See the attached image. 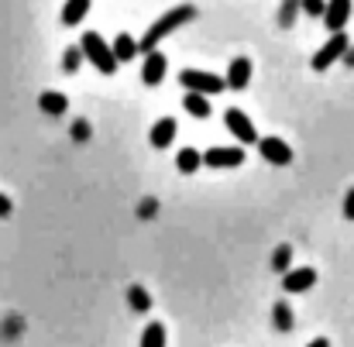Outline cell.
<instances>
[{"label": "cell", "instance_id": "obj_1", "mask_svg": "<svg viewBox=\"0 0 354 347\" xmlns=\"http://www.w3.org/2000/svg\"><path fill=\"white\" fill-rule=\"evenodd\" d=\"M193 17H196V7H193V3L172 7L169 14H162V17H158V21H155V24H151V28L145 31V38L138 41V48H141V52H151V48H158V41H162V38H169V35H172L176 28L189 24Z\"/></svg>", "mask_w": 354, "mask_h": 347}, {"label": "cell", "instance_id": "obj_2", "mask_svg": "<svg viewBox=\"0 0 354 347\" xmlns=\"http://www.w3.org/2000/svg\"><path fill=\"white\" fill-rule=\"evenodd\" d=\"M80 48H83V55H86V62H93L104 76H114L118 73V55H114V48L97 35V31H86L83 35V41H80Z\"/></svg>", "mask_w": 354, "mask_h": 347}, {"label": "cell", "instance_id": "obj_3", "mask_svg": "<svg viewBox=\"0 0 354 347\" xmlns=\"http://www.w3.org/2000/svg\"><path fill=\"white\" fill-rule=\"evenodd\" d=\"M179 83H183V90H196V93H207V97H217V93L227 90L224 76H214L207 69H183Z\"/></svg>", "mask_w": 354, "mask_h": 347}, {"label": "cell", "instance_id": "obj_4", "mask_svg": "<svg viewBox=\"0 0 354 347\" xmlns=\"http://www.w3.org/2000/svg\"><path fill=\"white\" fill-rule=\"evenodd\" d=\"M348 48H351L348 35H344V31H330V41H327V45H324V48L313 55V69H317V73H327V69H330V66H334V62H337V59L348 52Z\"/></svg>", "mask_w": 354, "mask_h": 347}, {"label": "cell", "instance_id": "obj_5", "mask_svg": "<svg viewBox=\"0 0 354 347\" xmlns=\"http://www.w3.org/2000/svg\"><path fill=\"white\" fill-rule=\"evenodd\" d=\"M258 155L265 162H272V165H289L292 162V144L275 138V134H268V138H258Z\"/></svg>", "mask_w": 354, "mask_h": 347}, {"label": "cell", "instance_id": "obj_6", "mask_svg": "<svg viewBox=\"0 0 354 347\" xmlns=\"http://www.w3.org/2000/svg\"><path fill=\"white\" fill-rule=\"evenodd\" d=\"M224 124H227V131L234 134V138L241 141V144H258V138H261V134L254 131L251 117H248V114H241L237 107H231V111L224 114Z\"/></svg>", "mask_w": 354, "mask_h": 347}, {"label": "cell", "instance_id": "obj_7", "mask_svg": "<svg viewBox=\"0 0 354 347\" xmlns=\"http://www.w3.org/2000/svg\"><path fill=\"white\" fill-rule=\"evenodd\" d=\"M244 162H248V158H244V148H241V144L203 151V165H210V169H237V165H244Z\"/></svg>", "mask_w": 354, "mask_h": 347}, {"label": "cell", "instance_id": "obj_8", "mask_svg": "<svg viewBox=\"0 0 354 347\" xmlns=\"http://www.w3.org/2000/svg\"><path fill=\"white\" fill-rule=\"evenodd\" d=\"M165 73H169V59L158 52V48H151V52H145V66H141V83L145 86H158L162 79H165Z\"/></svg>", "mask_w": 354, "mask_h": 347}, {"label": "cell", "instance_id": "obj_9", "mask_svg": "<svg viewBox=\"0 0 354 347\" xmlns=\"http://www.w3.org/2000/svg\"><path fill=\"white\" fill-rule=\"evenodd\" d=\"M313 285H317V268H289V272H282V289H286L289 296L306 292V289H313Z\"/></svg>", "mask_w": 354, "mask_h": 347}, {"label": "cell", "instance_id": "obj_10", "mask_svg": "<svg viewBox=\"0 0 354 347\" xmlns=\"http://www.w3.org/2000/svg\"><path fill=\"white\" fill-rule=\"evenodd\" d=\"M351 10H354L351 0H327V7H324V24H327L330 31H344V24L351 21Z\"/></svg>", "mask_w": 354, "mask_h": 347}, {"label": "cell", "instance_id": "obj_11", "mask_svg": "<svg viewBox=\"0 0 354 347\" xmlns=\"http://www.w3.org/2000/svg\"><path fill=\"white\" fill-rule=\"evenodd\" d=\"M224 83H227V90H248V83H251V59L237 55L231 62V69H227V76H224Z\"/></svg>", "mask_w": 354, "mask_h": 347}, {"label": "cell", "instance_id": "obj_12", "mask_svg": "<svg viewBox=\"0 0 354 347\" xmlns=\"http://www.w3.org/2000/svg\"><path fill=\"white\" fill-rule=\"evenodd\" d=\"M176 131H179V124H176V117H162V120H155V127H151V134H148V141H151V148H169L172 144V138H176Z\"/></svg>", "mask_w": 354, "mask_h": 347}, {"label": "cell", "instance_id": "obj_13", "mask_svg": "<svg viewBox=\"0 0 354 347\" xmlns=\"http://www.w3.org/2000/svg\"><path fill=\"white\" fill-rule=\"evenodd\" d=\"M183 107H186L189 117L203 120V117H210V97L207 93H196V90H183Z\"/></svg>", "mask_w": 354, "mask_h": 347}, {"label": "cell", "instance_id": "obj_14", "mask_svg": "<svg viewBox=\"0 0 354 347\" xmlns=\"http://www.w3.org/2000/svg\"><path fill=\"white\" fill-rule=\"evenodd\" d=\"M38 107H41L45 114L62 117L66 114V107H69V97H66V93H55V90H45V93L38 97Z\"/></svg>", "mask_w": 354, "mask_h": 347}, {"label": "cell", "instance_id": "obj_15", "mask_svg": "<svg viewBox=\"0 0 354 347\" xmlns=\"http://www.w3.org/2000/svg\"><path fill=\"white\" fill-rule=\"evenodd\" d=\"M86 14H90V0H66V7H62V24H66V28H76Z\"/></svg>", "mask_w": 354, "mask_h": 347}, {"label": "cell", "instance_id": "obj_16", "mask_svg": "<svg viewBox=\"0 0 354 347\" xmlns=\"http://www.w3.org/2000/svg\"><path fill=\"white\" fill-rule=\"evenodd\" d=\"M200 165H203V155H200L196 148H183V151L176 155V169H179L183 176H193Z\"/></svg>", "mask_w": 354, "mask_h": 347}, {"label": "cell", "instance_id": "obj_17", "mask_svg": "<svg viewBox=\"0 0 354 347\" xmlns=\"http://www.w3.org/2000/svg\"><path fill=\"white\" fill-rule=\"evenodd\" d=\"M272 320H275V330H282V334H289V330L296 327V317H292V310H289L286 299H279V303L272 306Z\"/></svg>", "mask_w": 354, "mask_h": 347}, {"label": "cell", "instance_id": "obj_18", "mask_svg": "<svg viewBox=\"0 0 354 347\" xmlns=\"http://www.w3.org/2000/svg\"><path fill=\"white\" fill-rule=\"evenodd\" d=\"M111 48H114V55H118V62H131V59H134V55L141 52V48H138V41H134V38H131L127 31L114 38V45H111Z\"/></svg>", "mask_w": 354, "mask_h": 347}, {"label": "cell", "instance_id": "obj_19", "mask_svg": "<svg viewBox=\"0 0 354 347\" xmlns=\"http://www.w3.org/2000/svg\"><path fill=\"white\" fill-rule=\"evenodd\" d=\"M127 303H131L134 313H148V310H151V296H148L145 285H131V289H127Z\"/></svg>", "mask_w": 354, "mask_h": 347}, {"label": "cell", "instance_id": "obj_20", "mask_svg": "<svg viewBox=\"0 0 354 347\" xmlns=\"http://www.w3.org/2000/svg\"><path fill=\"white\" fill-rule=\"evenodd\" d=\"M141 347H165V327L158 320L145 323V334H141Z\"/></svg>", "mask_w": 354, "mask_h": 347}, {"label": "cell", "instance_id": "obj_21", "mask_svg": "<svg viewBox=\"0 0 354 347\" xmlns=\"http://www.w3.org/2000/svg\"><path fill=\"white\" fill-rule=\"evenodd\" d=\"M292 268V244H279L272 254V272H289Z\"/></svg>", "mask_w": 354, "mask_h": 347}, {"label": "cell", "instance_id": "obj_22", "mask_svg": "<svg viewBox=\"0 0 354 347\" xmlns=\"http://www.w3.org/2000/svg\"><path fill=\"white\" fill-rule=\"evenodd\" d=\"M83 59H86L83 48H80V45H69V48H66V59H62V69H66V73H76V69L83 66Z\"/></svg>", "mask_w": 354, "mask_h": 347}, {"label": "cell", "instance_id": "obj_23", "mask_svg": "<svg viewBox=\"0 0 354 347\" xmlns=\"http://www.w3.org/2000/svg\"><path fill=\"white\" fill-rule=\"evenodd\" d=\"M296 14H299V0H282L279 24H282V28H292V24H296Z\"/></svg>", "mask_w": 354, "mask_h": 347}, {"label": "cell", "instance_id": "obj_24", "mask_svg": "<svg viewBox=\"0 0 354 347\" xmlns=\"http://www.w3.org/2000/svg\"><path fill=\"white\" fill-rule=\"evenodd\" d=\"M324 7H327V0H299V10L306 17H324Z\"/></svg>", "mask_w": 354, "mask_h": 347}, {"label": "cell", "instance_id": "obj_25", "mask_svg": "<svg viewBox=\"0 0 354 347\" xmlns=\"http://www.w3.org/2000/svg\"><path fill=\"white\" fill-rule=\"evenodd\" d=\"M73 138H76V141H86V138H90V124H86V120L73 124Z\"/></svg>", "mask_w": 354, "mask_h": 347}, {"label": "cell", "instance_id": "obj_26", "mask_svg": "<svg viewBox=\"0 0 354 347\" xmlns=\"http://www.w3.org/2000/svg\"><path fill=\"white\" fill-rule=\"evenodd\" d=\"M344 217H348V221H354V186L348 189V196H344Z\"/></svg>", "mask_w": 354, "mask_h": 347}, {"label": "cell", "instance_id": "obj_27", "mask_svg": "<svg viewBox=\"0 0 354 347\" xmlns=\"http://www.w3.org/2000/svg\"><path fill=\"white\" fill-rule=\"evenodd\" d=\"M10 210H14V203H10V200L0 193V217H10Z\"/></svg>", "mask_w": 354, "mask_h": 347}, {"label": "cell", "instance_id": "obj_28", "mask_svg": "<svg viewBox=\"0 0 354 347\" xmlns=\"http://www.w3.org/2000/svg\"><path fill=\"white\" fill-rule=\"evenodd\" d=\"M306 347H330V341H327V337H317V341H310Z\"/></svg>", "mask_w": 354, "mask_h": 347}]
</instances>
